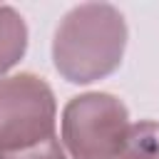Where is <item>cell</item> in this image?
Returning a JSON list of instances; mask_svg holds the SVG:
<instances>
[{
  "label": "cell",
  "instance_id": "obj_5",
  "mask_svg": "<svg viewBox=\"0 0 159 159\" xmlns=\"http://www.w3.org/2000/svg\"><path fill=\"white\" fill-rule=\"evenodd\" d=\"M117 159H159V122L142 119L132 124Z\"/></svg>",
  "mask_w": 159,
  "mask_h": 159
},
{
  "label": "cell",
  "instance_id": "obj_3",
  "mask_svg": "<svg viewBox=\"0 0 159 159\" xmlns=\"http://www.w3.org/2000/svg\"><path fill=\"white\" fill-rule=\"evenodd\" d=\"M127 104L109 92H84L62 109V144L72 159H117L129 132Z\"/></svg>",
  "mask_w": 159,
  "mask_h": 159
},
{
  "label": "cell",
  "instance_id": "obj_6",
  "mask_svg": "<svg viewBox=\"0 0 159 159\" xmlns=\"http://www.w3.org/2000/svg\"><path fill=\"white\" fill-rule=\"evenodd\" d=\"M0 159H67L62 144L57 137L32 147V149H25V152H15V154H0Z\"/></svg>",
  "mask_w": 159,
  "mask_h": 159
},
{
  "label": "cell",
  "instance_id": "obj_2",
  "mask_svg": "<svg viewBox=\"0 0 159 159\" xmlns=\"http://www.w3.org/2000/svg\"><path fill=\"white\" fill-rule=\"evenodd\" d=\"M55 122V92L42 77L20 72L0 80V154L25 152L57 137Z\"/></svg>",
  "mask_w": 159,
  "mask_h": 159
},
{
  "label": "cell",
  "instance_id": "obj_4",
  "mask_svg": "<svg viewBox=\"0 0 159 159\" xmlns=\"http://www.w3.org/2000/svg\"><path fill=\"white\" fill-rule=\"evenodd\" d=\"M25 50L27 25L22 15L10 5H0V80L25 57Z\"/></svg>",
  "mask_w": 159,
  "mask_h": 159
},
{
  "label": "cell",
  "instance_id": "obj_1",
  "mask_svg": "<svg viewBox=\"0 0 159 159\" xmlns=\"http://www.w3.org/2000/svg\"><path fill=\"white\" fill-rule=\"evenodd\" d=\"M127 22L109 2L75 5L57 25L52 62L62 80L89 84L109 77L124 57Z\"/></svg>",
  "mask_w": 159,
  "mask_h": 159
}]
</instances>
